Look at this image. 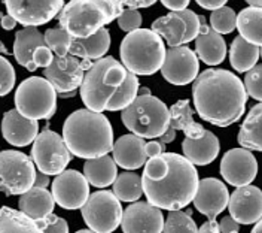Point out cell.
Instances as JSON below:
<instances>
[{
  "label": "cell",
  "mask_w": 262,
  "mask_h": 233,
  "mask_svg": "<svg viewBox=\"0 0 262 233\" xmlns=\"http://www.w3.org/2000/svg\"><path fill=\"white\" fill-rule=\"evenodd\" d=\"M195 111L204 121L229 127L246 111L247 93L238 76L225 69H207L192 84Z\"/></svg>",
  "instance_id": "obj_1"
},
{
  "label": "cell",
  "mask_w": 262,
  "mask_h": 233,
  "mask_svg": "<svg viewBox=\"0 0 262 233\" xmlns=\"http://www.w3.org/2000/svg\"><path fill=\"white\" fill-rule=\"evenodd\" d=\"M79 94L90 111H124L139 96V78L114 57H103L86 70Z\"/></svg>",
  "instance_id": "obj_2"
},
{
  "label": "cell",
  "mask_w": 262,
  "mask_h": 233,
  "mask_svg": "<svg viewBox=\"0 0 262 233\" xmlns=\"http://www.w3.org/2000/svg\"><path fill=\"white\" fill-rule=\"evenodd\" d=\"M164 156L170 166L168 173L157 183L142 180L143 193L150 205L160 209L179 211L195 198L200 183L198 172L183 156L176 152H164Z\"/></svg>",
  "instance_id": "obj_3"
},
{
  "label": "cell",
  "mask_w": 262,
  "mask_h": 233,
  "mask_svg": "<svg viewBox=\"0 0 262 233\" xmlns=\"http://www.w3.org/2000/svg\"><path fill=\"white\" fill-rule=\"evenodd\" d=\"M63 139L72 156L85 160L107 156L114 148L111 121L90 109H78L66 118Z\"/></svg>",
  "instance_id": "obj_4"
},
{
  "label": "cell",
  "mask_w": 262,
  "mask_h": 233,
  "mask_svg": "<svg viewBox=\"0 0 262 233\" xmlns=\"http://www.w3.org/2000/svg\"><path fill=\"white\" fill-rule=\"evenodd\" d=\"M124 3L118 0H72L58 14L60 27L73 39H85L118 20Z\"/></svg>",
  "instance_id": "obj_5"
},
{
  "label": "cell",
  "mask_w": 262,
  "mask_h": 233,
  "mask_svg": "<svg viewBox=\"0 0 262 233\" xmlns=\"http://www.w3.org/2000/svg\"><path fill=\"white\" fill-rule=\"evenodd\" d=\"M165 52L161 36L152 32V29L131 32L122 39L119 48L121 63L136 76H149L161 70Z\"/></svg>",
  "instance_id": "obj_6"
},
{
  "label": "cell",
  "mask_w": 262,
  "mask_h": 233,
  "mask_svg": "<svg viewBox=\"0 0 262 233\" xmlns=\"http://www.w3.org/2000/svg\"><path fill=\"white\" fill-rule=\"evenodd\" d=\"M124 126L143 139L161 138L170 126V109L155 96H137L122 114Z\"/></svg>",
  "instance_id": "obj_7"
},
{
  "label": "cell",
  "mask_w": 262,
  "mask_h": 233,
  "mask_svg": "<svg viewBox=\"0 0 262 233\" xmlns=\"http://www.w3.org/2000/svg\"><path fill=\"white\" fill-rule=\"evenodd\" d=\"M16 111L34 121L48 120L57 111V91L40 76H30L15 91Z\"/></svg>",
  "instance_id": "obj_8"
},
{
  "label": "cell",
  "mask_w": 262,
  "mask_h": 233,
  "mask_svg": "<svg viewBox=\"0 0 262 233\" xmlns=\"http://www.w3.org/2000/svg\"><path fill=\"white\" fill-rule=\"evenodd\" d=\"M36 169L33 160L15 150L0 151V191L6 196H21L33 188Z\"/></svg>",
  "instance_id": "obj_9"
},
{
  "label": "cell",
  "mask_w": 262,
  "mask_h": 233,
  "mask_svg": "<svg viewBox=\"0 0 262 233\" xmlns=\"http://www.w3.org/2000/svg\"><path fill=\"white\" fill-rule=\"evenodd\" d=\"M81 211L86 226L96 233L115 232L124 214L121 200L109 190H98L90 195Z\"/></svg>",
  "instance_id": "obj_10"
},
{
  "label": "cell",
  "mask_w": 262,
  "mask_h": 233,
  "mask_svg": "<svg viewBox=\"0 0 262 233\" xmlns=\"http://www.w3.org/2000/svg\"><path fill=\"white\" fill-rule=\"evenodd\" d=\"M72 152L66 145L63 136L49 129L42 130L34 139L32 160L37 169L47 175H60L70 163Z\"/></svg>",
  "instance_id": "obj_11"
},
{
  "label": "cell",
  "mask_w": 262,
  "mask_h": 233,
  "mask_svg": "<svg viewBox=\"0 0 262 233\" xmlns=\"http://www.w3.org/2000/svg\"><path fill=\"white\" fill-rule=\"evenodd\" d=\"M152 32L161 36L170 48L185 47L200 33V15L191 9L170 12L152 23Z\"/></svg>",
  "instance_id": "obj_12"
},
{
  "label": "cell",
  "mask_w": 262,
  "mask_h": 233,
  "mask_svg": "<svg viewBox=\"0 0 262 233\" xmlns=\"http://www.w3.org/2000/svg\"><path fill=\"white\" fill-rule=\"evenodd\" d=\"M8 15L24 27H37L58 17L64 8L63 0H6Z\"/></svg>",
  "instance_id": "obj_13"
},
{
  "label": "cell",
  "mask_w": 262,
  "mask_h": 233,
  "mask_svg": "<svg viewBox=\"0 0 262 233\" xmlns=\"http://www.w3.org/2000/svg\"><path fill=\"white\" fill-rule=\"evenodd\" d=\"M52 198L63 209H79L90 198V183L79 170L69 169L52 181Z\"/></svg>",
  "instance_id": "obj_14"
},
{
  "label": "cell",
  "mask_w": 262,
  "mask_h": 233,
  "mask_svg": "<svg viewBox=\"0 0 262 233\" xmlns=\"http://www.w3.org/2000/svg\"><path fill=\"white\" fill-rule=\"evenodd\" d=\"M198 70V57L191 48L176 47L165 52L161 73L167 83L173 85H188L195 81Z\"/></svg>",
  "instance_id": "obj_15"
},
{
  "label": "cell",
  "mask_w": 262,
  "mask_h": 233,
  "mask_svg": "<svg viewBox=\"0 0 262 233\" xmlns=\"http://www.w3.org/2000/svg\"><path fill=\"white\" fill-rule=\"evenodd\" d=\"M258 173V162L252 151L246 148H231L221 160L222 178L234 187L249 185Z\"/></svg>",
  "instance_id": "obj_16"
},
{
  "label": "cell",
  "mask_w": 262,
  "mask_h": 233,
  "mask_svg": "<svg viewBox=\"0 0 262 233\" xmlns=\"http://www.w3.org/2000/svg\"><path fill=\"white\" fill-rule=\"evenodd\" d=\"M164 216L149 202H134L124 209L121 227L124 233H163Z\"/></svg>",
  "instance_id": "obj_17"
},
{
  "label": "cell",
  "mask_w": 262,
  "mask_h": 233,
  "mask_svg": "<svg viewBox=\"0 0 262 233\" xmlns=\"http://www.w3.org/2000/svg\"><path fill=\"white\" fill-rule=\"evenodd\" d=\"M43 75L48 80V83L54 87L58 94L67 93V91H76L81 88L83 81V69L81 62L73 57H55L52 63L47 69H43Z\"/></svg>",
  "instance_id": "obj_18"
},
{
  "label": "cell",
  "mask_w": 262,
  "mask_h": 233,
  "mask_svg": "<svg viewBox=\"0 0 262 233\" xmlns=\"http://www.w3.org/2000/svg\"><path fill=\"white\" fill-rule=\"evenodd\" d=\"M228 209L238 224H255L262 218V190L255 185L237 187L229 196Z\"/></svg>",
  "instance_id": "obj_19"
},
{
  "label": "cell",
  "mask_w": 262,
  "mask_h": 233,
  "mask_svg": "<svg viewBox=\"0 0 262 233\" xmlns=\"http://www.w3.org/2000/svg\"><path fill=\"white\" fill-rule=\"evenodd\" d=\"M194 206L209 220H216L222 211L228 206V187L216 178H204L198 183Z\"/></svg>",
  "instance_id": "obj_20"
},
{
  "label": "cell",
  "mask_w": 262,
  "mask_h": 233,
  "mask_svg": "<svg viewBox=\"0 0 262 233\" xmlns=\"http://www.w3.org/2000/svg\"><path fill=\"white\" fill-rule=\"evenodd\" d=\"M2 134L14 147H27L39 134V123L21 115L15 109L5 112L2 120Z\"/></svg>",
  "instance_id": "obj_21"
},
{
  "label": "cell",
  "mask_w": 262,
  "mask_h": 233,
  "mask_svg": "<svg viewBox=\"0 0 262 233\" xmlns=\"http://www.w3.org/2000/svg\"><path fill=\"white\" fill-rule=\"evenodd\" d=\"M195 54L207 66L221 65L227 55V44L224 37L213 32L203 15H200V33L195 39Z\"/></svg>",
  "instance_id": "obj_22"
},
{
  "label": "cell",
  "mask_w": 262,
  "mask_h": 233,
  "mask_svg": "<svg viewBox=\"0 0 262 233\" xmlns=\"http://www.w3.org/2000/svg\"><path fill=\"white\" fill-rule=\"evenodd\" d=\"M145 139L140 136L128 133L122 134L116 142H114V160L116 166L136 170L143 165H146L147 156L145 151Z\"/></svg>",
  "instance_id": "obj_23"
},
{
  "label": "cell",
  "mask_w": 262,
  "mask_h": 233,
  "mask_svg": "<svg viewBox=\"0 0 262 233\" xmlns=\"http://www.w3.org/2000/svg\"><path fill=\"white\" fill-rule=\"evenodd\" d=\"M221 150L219 145V139L217 136L206 130L204 134L198 139H189L186 138L182 144V151H183V157L186 160H189L194 166H207L210 165L213 160L217 157Z\"/></svg>",
  "instance_id": "obj_24"
},
{
  "label": "cell",
  "mask_w": 262,
  "mask_h": 233,
  "mask_svg": "<svg viewBox=\"0 0 262 233\" xmlns=\"http://www.w3.org/2000/svg\"><path fill=\"white\" fill-rule=\"evenodd\" d=\"M45 45H47L45 36L36 27H24L18 30L15 34V41H14V55L18 65L26 67L30 72H34L37 69L33 63L34 54L40 47H45Z\"/></svg>",
  "instance_id": "obj_25"
},
{
  "label": "cell",
  "mask_w": 262,
  "mask_h": 233,
  "mask_svg": "<svg viewBox=\"0 0 262 233\" xmlns=\"http://www.w3.org/2000/svg\"><path fill=\"white\" fill-rule=\"evenodd\" d=\"M54 206H55V200L52 198V193L47 188L33 187L27 193L21 195L18 200L19 211L36 223H40L51 214H54L52 212Z\"/></svg>",
  "instance_id": "obj_26"
},
{
  "label": "cell",
  "mask_w": 262,
  "mask_h": 233,
  "mask_svg": "<svg viewBox=\"0 0 262 233\" xmlns=\"http://www.w3.org/2000/svg\"><path fill=\"white\" fill-rule=\"evenodd\" d=\"M109 48H111V34L107 29H101L90 37L75 39L69 54L76 59H82V62L93 63V60L96 62L101 60L103 55L107 54Z\"/></svg>",
  "instance_id": "obj_27"
},
{
  "label": "cell",
  "mask_w": 262,
  "mask_h": 233,
  "mask_svg": "<svg viewBox=\"0 0 262 233\" xmlns=\"http://www.w3.org/2000/svg\"><path fill=\"white\" fill-rule=\"evenodd\" d=\"M170 127L182 130L189 139H198L204 134V127L194 120V111L188 99L178 100L170 108Z\"/></svg>",
  "instance_id": "obj_28"
},
{
  "label": "cell",
  "mask_w": 262,
  "mask_h": 233,
  "mask_svg": "<svg viewBox=\"0 0 262 233\" xmlns=\"http://www.w3.org/2000/svg\"><path fill=\"white\" fill-rule=\"evenodd\" d=\"M83 175L91 185L104 188L115 183L118 177V167H116L114 157L107 154L98 159L86 160L83 165Z\"/></svg>",
  "instance_id": "obj_29"
},
{
  "label": "cell",
  "mask_w": 262,
  "mask_h": 233,
  "mask_svg": "<svg viewBox=\"0 0 262 233\" xmlns=\"http://www.w3.org/2000/svg\"><path fill=\"white\" fill-rule=\"evenodd\" d=\"M242 148L262 152V102L255 105L243 121L237 136Z\"/></svg>",
  "instance_id": "obj_30"
},
{
  "label": "cell",
  "mask_w": 262,
  "mask_h": 233,
  "mask_svg": "<svg viewBox=\"0 0 262 233\" xmlns=\"http://www.w3.org/2000/svg\"><path fill=\"white\" fill-rule=\"evenodd\" d=\"M259 50L258 47L249 44L245 41L240 34L237 37H234L231 48H229V62L231 66L234 67V70H237L238 73L249 72L250 69L256 66V62L259 60Z\"/></svg>",
  "instance_id": "obj_31"
},
{
  "label": "cell",
  "mask_w": 262,
  "mask_h": 233,
  "mask_svg": "<svg viewBox=\"0 0 262 233\" xmlns=\"http://www.w3.org/2000/svg\"><path fill=\"white\" fill-rule=\"evenodd\" d=\"M237 29L245 41L262 48V9L245 8L237 15Z\"/></svg>",
  "instance_id": "obj_32"
},
{
  "label": "cell",
  "mask_w": 262,
  "mask_h": 233,
  "mask_svg": "<svg viewBox=\"0 0 262 233\" xmlns=\"http://www.w3.org/2000/svg\"><path fill=\"white\" fill-rule=\"evenodd\" d=\"M0 233H42L39 224L9 206L0 208Z\"/></svg>",
  "instance_id": "obj_33"
},
{
  "label": "cell",
  "mask_w": 262,
  "mask_h": 233,
  "mask_svg": "<svg viewBox=\"0 0 262 233\" xmlns=\"http://www.w3.org/2000/svg\"><path fill=\"white\" fill-rule=\"evenodd\" d=\"M142 177L134 172H122L114 183V195L121 202H137L142 198Z\"/></svg>",
  "instance_id": "obj_34"
},
{
  "label": "cell",
  "mask_w": 262,
  "mask_h": 233,
  "mask_svg": "<svg viewBox=\"0 0 262 233\" xmlns=\"http://www.w3.org/2000/svg\"><path fill=\"white\" fill-rule=\"evenodd\" d=\"M163 233H198L192 211H170L164 221Z\"/></svg>",
  "instance_id": "obj_35"
},
{
  "label": "cell",
  "mask_w": 262,
  "mask_h": 233,
  "mask_svg": "<svg viewBox=\"0 0 262 233\" xmlns=\"http://www.w3.org/2000/svg\"><path fill=\"white\" fill-rule=\"evenodd\" d=\"M43 36H45V42H47L48 48L55 54V57H67L70 47H72V44L75 41L61 27L48 29L43 33Z\"/></svg>",
  "instance_id": "obj_36"
},
{
  "label": "cell",
  "mask_w": 262,
  "mask_h": 233,
  "mask_svg": "<svg viewBox=\"0 0 262 233\" xmlns=\"http://www.w3.org/2000/svg\"><path fill=\"white\" fill-rule=\"evenodd\" d=\"M210 29L217 34H229L237 29V14L231 8H221L210 15Z\"/></svg>",
  "instance_id": "obj_37"
},
{
  "label": "cell",
  "mask_w": 262,
  "mask_h": 233,
  "mask_svg": "<svg viewBox=\"0 0 262 233\" xmlns=\"http://www.w3.org/2000/svg\"><path fill=\"white\" fill-rule=\"evenodd\" d=\"M168 162L165 159V156H157V157H152V159H147L145 169H143V177L142 180L145 181H152V183H157V181H161L164 177L168 173Z\"/></svg>",
  "instance_id": "obj_38"
},
{
  "label": "cell",
  "mask_w": 262,
  "mask_h": 233,
  "mask_svg": "<svg viewBox=\"0 0 262 233\" xmlns=\"http://www.w3.org/2000/svg\"><path fill=\"white\" fill-rule=\"evenodd\" d=\"M243 85L247 96L262 102V65H258L249 72H246Z\"/></svg>",
  "instance_id": "obj_39"
},
{
  "label": "cell",
  "mask_w": 262,
  "mask_h": 233,
  "mask_svg": "<svg viewBox=\"0 0 262 233\" xmlns=\"http://www.w3.org/2000/svg\"><path fill=\"white\" fill-rule=\"evenodd\" d=\"M15 85V70L8 59L0 55V96H6Z\"/></svg>",
  "instance_id": "obj_40"
},
{
  "label": "cell",
  "mask_w": 262,
  "mask_h": 233,
  "mask_svg": "<svg viewBox=\"0 0 262 233\" xmlns=\"http://www.w3.org/2000/svg\"><path fill=\"white\" fill-rule=\"evenodd\" d=\"M118 26L122 32H127V34L131 33V32H136L140 29L142 26V15L139 11L136 9H125L121 12V15L118 18Z\"/></svg>",
  "instance_id": "obj_41"
},
{
  "label": "cell",
  "mask_w": 262,
  "mask_h": 233,
  "mask_svg": "<svg viewBox=\"0 0 262 233\" xmlns=\"http://www.w3.org/2000/svg\"><path fill=\"white\" fill-rule=\"evenodd\" d=\"M42 233H69V224L64 218L51 214L43 221L37 223Z\"/></svg>",
  "instance_id": "obj_42"
},
{
  "label": "cell",
  "mask_w": 262,
  "mask_h": 233,
  "mask_svg": "<svg viewBox=\"0 0 262 233\" xmlns=\"http://www.w3.org/2000/svg\"><path fill=\"white\" fill-rule=\"evenodd\" d=\"M145 151H146L147 159H152V157H157V156H161L165 152V144L161 142L160 139H154V141H149L145 145Z\"/></svg>",
  "instance_id": "obj_43"
},
{
  "label": "cell",
  "mask_w": 262,
  "mask_h": 233,
  "mask_svg": "<svg viewBox=\"0 0 262 233\" xmlns=\"http://www.w3.org/2000/svg\"><path fill=\"white\" fill-rule=\"evenodd\" d=\"M221 233H240V224L231 216L224 217L219 223Z\"/></svg>",
  "instance_id": "obj_44"
},
{
  "label": "cell",
  "mask_w": 262,
  "mask_h": 233,
  "mask_svg": "<svg viewBox=\"0 0 262 233\" xmlns=\"http://www.w3.org/2000/svg\"><path fill=\"white\" fill-rule=\"evenodd\" d=\"M189 2L188 0H163V6L170 9L171 12H180L188 8Z\"/></svg>",
  "instance_id": "obj_45"
},
{
  "label": "cell",
  "mask_w": 262,
  "mask_h": 233,
  "mask_svg": "<svg viewBox=\"0 0 262 233\" xmlns=\"http://www.w3.org/2000/svg\"><path fill=\"white\" fill-rule=\"evenodd\" d=\"M198 6L204 8V9H209V11H217L224 6H227V2L225 0H198L196 2Z\"/></svg>",
  "instance_id": "obj_46"
},
{
  "label": "cell",
  "mask_w": 262,
  "mask_h": 233,
  "mask_svg": "<svg viewBox=\"0 0 262 233\" xmlns=\"http://www.w3.org/2000/svg\"><path fill=\"white\" fill-rule=\"evenodd\" d=\"M124 6H128V9H140V8H149L155 5V0H125L122 2Z\"/></svg>",
  "instance_id": "obj_47"
},
{
  "label": "cell",
  "mask_w": 262,
  "mask_h": 233,
  "mask_svg": "<svg viewBox=\"0 0 262 233\" xmlns=\"http://www.w3.org/2000/svg\"><path fill=\"white\" fill-rule=\"evenodd\" d=\"M198 233H221L219 223H216V220H209V221L203 223V226L198 229Z\"/></svg>",
  "instance_id": "obj_48"
},
{
  "label": "cell",
  "mask_w": 262,
  "mask_h": 233,
  "mask_svg": "<svg viewBox=\"0 0 262 233\" xmlns=\"http://www.w3.org/2000/svg\"><path fill=\"white\" fill-rule=\"evenodd\" d=\"M48 185H49V175L43 173V172H40V170H37V172H36V178H34V184H33V187H36V188H47Z\"/></svg>",
  "instance_id": "obj_49"
},
{
  "label": "cell",
  "mask_w": 262,
  "mask_h": 233,
  "mask_svg": "<svg viewBox=\"0 0 262 233\" xmlns=\"http://www.w3.org/2000/svg\"><path fill=\"white\" fill-rule=\"evenodd\" d=\"M0 26L5 30H12L16 26V21L11 15H3V17L0 18Z\"/></svg>",
  "instance_id": "obj_50"
},
{
  "label": "cell",
  "mask_w": 262,
  "mask_h": 233,
  "mask_svg": "<svg viewBox=\"0 0 262 233\" xmlns=\"http://www.w3.org/2000/svg\"><path fill=\"white\" fill-rule=\"evenodd\" d=\"M174 139H176V130H174L173 127H170V126H168V129L165 130V133L160 138V141L164 142L165 145H167V144H171Z\"/></svg>",
  "instance_id": "obj_51"
},
{
  "label": "cell",
  "mask_w": 262,
  "mask_h": 233,
  "mask_svg": "<svg viewBox=\"0 0 262 233\" xmlns=\"http://www.w3.org/2000/svg\"><path fill=\"white\" fill-rule=\"evenodd\" d=\"M247 5H249V6H252V8L262 9V0H247Z\"/></svg>",
  "instance_id": "obj_52"
},
{
  "label": "cell",
  "mask_w": 262,
  "mask_h": 233,
  "mask_svg": "<svg viewBox=\"0 0 262 233\" xmlns=\"http://www.w3.org/2000/svg\"><path fill=\"white\" fill-rule=\"evenodd\" d=\"M78 94V91H67V93H61L60 98L61 99H69V98H75Z\"/></svg>",
  "instance_id": "obj_53"
},
{
  "label": "cell",
  "mask_w": 262,
  "mask_h": 233,
  "mask_svg": "<svg viewBox=\"0 0 262 233\" xmlns=\"http://www.w3.org/2000/svg\"><path fill=\"white\" fill-rule=\"evenodd\" d=\"M252 233H262V218L258 223H255V227H253Z\"/></svg>",
  "instance_id": "obj_54"
},
{
  "label": "cell",
  "mask_w": 262,
  "mask_h": 233,
  "mask_svg": "<svg viewBox=\"0 0 262 233\" xmlns=\"http://www.w3.org/2000/svg\"><path fill=\"white\" fill-rule=\"evenodd\" d=\"M139 96H150V90H149L147 87L139 88Z\"/></svg>",
  "instance_id": "obj_55"
},
{
  "label": "cell",
  "mask_w": 262,
  "mask_h": 233,
  "mask_svg": "<svg viewBox=\"0 0 262 233\" xmlns=\"http://www.w3.org/2000/svg\"><path fill=\"white\" fill-rule=\"evenodd\" d=\"M0 54H8V50H6V47H5V44L0 41Z\"/></svg>",
  "instance_id": "obj_56"
},
{
  "label": "cell",
  "mask_w": 262,
  "mask_h": 233,
  "mask_svg": "<svg viewBox=\"0 0 262 233\" xmlns=\"http://www.w3.org/2000/svg\"><path fill=\"white\" fill-rule=\"evenodd\" d=\"M76 233H96V232H93L91 229H82V230H78Z\"/></svg>",
  "instance_id": "obj_57"
},
{
  "label": "cell",
  "mask_w": 262,
  "mask_h": 233,
  "mask_svg": "<svg viewBox=\"0 0 262 233\" xmlns=\"http://www.w3.org/2000/svg\"><path fill=\"white\" fill-rule=\"evenodd\" d=\"M259 55H261V57H262V48H261V50H259Z\"/></svg>",
  "instance_id": "obj_58"
},
{
  "label": "cell",
  "mask_w": 262,
  "mask_h": 233,
  "mask_svg": "<svg viewBox=\"0 0 262 233\" xmlns=\"http://www.w3.org/2000/svg\"><path fill=\"white\" fill-rule=\"evenodd\" d=\"M2 17H3V15H2V12H0V18H2Z\"/></svg>",
  "instance_id": "obj_59"
}]
</instances>
